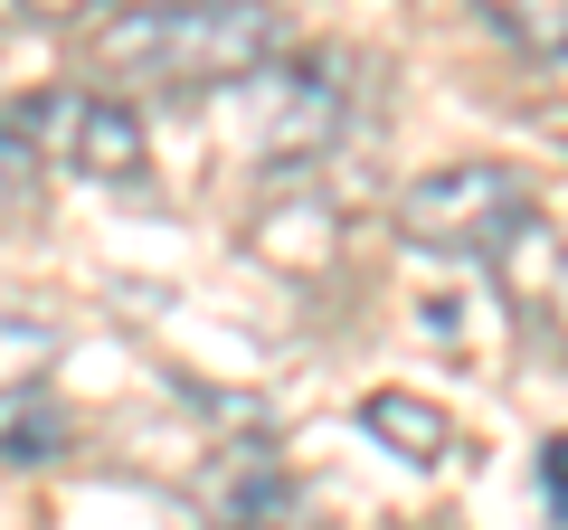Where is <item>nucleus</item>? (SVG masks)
Here are the masks:
<instances>
[{"label":"nucleus","instance_id":"nucleus-1","mask_svg":"<svg viewBox=\"0 0 568 530\" xmlns=\"http://www.w3.org/2000/svg\"><path fill=\"white\" fill-rule=\"evenodd\" d=\"M95 77L152 85V95H219V85H256L275 58H294L275 0H142L85 39Z\"/></svg>","mask_w":568,"mask_h":530},{"label":"nucleus","instance_id":"nucleus-8","mask_svg":"<svg viewBox=\"0 0 568 530\" xmlns=\"http://www.w3.org/2000/svg\"><path fill=\"white\" fill-rule=\"evenodd\" d=\"M474 10L530 58H568V0H474Z\"/></svg>","mask_w":568,"mask_h":530},{"label":"nucleus","instance_id":"nucleus-6","mask_svg":"<svg viewBox=\"0 0 568 530\" xmlns=\"http://www.w3.org/2000/svg\"><path fill=\"white\" fill-rule=\"evenodd\" d=\"M256 256L313 265V275H323V265L342 256V218H332L323 200H284V208H265V218H256Z\"/></svg>","mask_w":568,"mask_h":530},{"label":"nucleus","instance_id":"nucleus-7","mask_svg":"<svg viewBox=\"0 0 568 530\" xmlns=\"http://www.w3.org/2000/svg\"><path fill=\"white\" fill-rule=\"evenodd\" d=\"M361 427H369V436H388V446H398L407 465H436V455L455 446V427H446L436 408H426V398H388V388L361 408Z\"/></svg>","mask_w":568,"mask_h":530},{"label":"nucleus","instance_id":"nucleus-2","mask_svg":"<svg viewBox=\"0 0 568 530\" xmlns=\"http://www.w3.org/2000/svg\"><path fill=\"white\" fill-rule=\"evenodd\" d=\"M398 237L455 265H511L530 237H549L511 162H446L398 190Z\"/></svg>","mask_w":568,"mask_h":530},{"label":"nucleus","instance_id":"nucleus-5","mask_svg":"<svg viewBox=\"0 0 568 530\" xmlns=\"http://www.w3.org/2000/svg\"><path fill=\"white\" fill-rule=\"evenodd\" d=\"M58 455H67V408L48 398V379L39 388H0V465L39 473V465H58Z\"/></svg>","mask_w":568,"mask_h":530},{"label":"nucleus","instance_id":"nucleus-11","mask_svg":"<svg viewBox=\"0 0 568 530\" xmlns=\"http://www.w3.org/2000/svg\"><path fill=\"white\" fill-rule=\"evenodd\" d=\"M20 190H29V152L0 133V208H20Z\"/></svg>","mask_w":568,"mask_h":530},{"label":"nucleus","instance_id":"nucleus-3","mask_svg":"<svg viewBox=\"0 0 568 530\" xmlns=\"http://www.w3.org/2000/svg\"><path fill=\"white\" fill-rule=\"evenodd\" d=\"M0 133L29 152V171H77V181H104V190L152 171L133 104L104 95V85H39V95H20L0 114Z\"/></svg>","mask_w":568,"mask_h":530},{"label":"nucleus","instance_id":"nucleus-4","mask_svg":"<svg viewBox=\"0 0 568 530\" xmlns=\"http://www.w3.org/2000/svg\"><path fill=\"white\" fill-rule=\"evenodd\" d=\"M351 123V58L313 48V58H275L256 77V143L265 162H313Z\"/></svg>","mask_w":568,"mask_h":530},{"label":"nucleus","instance_id":"nucleus-9","mask_svg":"<svg viewBox=\"0 0 568 530\" xmlns=\"http://www.w3.org/2000/svg\"><path fill=\"white\" fill-rule=\"evenodd\" d=\"M48 360H58V323H39V313H0V388H39Z\"/></svg>","mask_w":568,"mask_h":530},{"label":"nucleus","instance_id":"nucleus-10","mask_svg":"<svg viewBox=\"0 0 568 530\" xmlns=\"http://www.w3.org/2000/svg\"><path fill=\"white\" fill-rule=\"evenodd\" d=\"M540 492H549V521L568 530V436H549V455H540Z\"/></svg>","mask_w":568,"mask_h":530},{"label":"nucleus","instance_id":"nucleus-12","mask_svg":"<svg viewBox=\"0 0 568 530\" xmlns=\"http://www.w3.org/2000/svg\"><path fill=\"white\" fill-rule=\"evenodd\" d=\"M29 20H77V10H104V0H20Z\"/></svg>","mask_w":568,"mask_h":530}]
</instances>
